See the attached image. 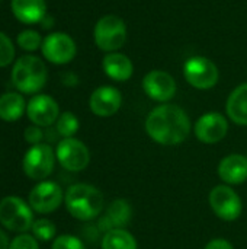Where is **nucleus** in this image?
Segmentation results:
<instances>
[{
	"instance_id": "nucleus-8",
	"label": "nucleus",
	"mask_w": 247,
	"mask_h": 249,
	"mask_svg": "<svg viewBox=\"0 0 247 249\" xmlns=\"http://www.w3.org/2000/svg\"><path fill=\"white\" fill-rule=\"evenodd\" d=\"M55 158L58 159L60 165L71 172L83 171L90 160V153L86 144L74 137L63 139L57 144Z\"/></svg>"
},
{
	"instance_id": "nucleus-29",
	"label": "nucleus",
	"mask_w": 247,
	"mask_h": 249,
	"mask_svg": "<svg viewBox=\"0 0 247 249\" xmlns=\"http://www.w3.org/2000/svg\"><path fill=\"white\" fill-rule=\"evenodd\" d=\"M44 139V133L41 130V127L38 125H31L25 130V140L29 143V144H39L41 140Z\"/></svg>"
},
{
	"instance_id": "nucleus-21",
	"label": "nucleus",
	"mask_w": 247,
	"mask_h": 249,
	"mask_svg": "<svg viewBox=\"0 0 247 249\" xmlns=\"http://www.w3.org/2000/svg\"><path fill=\"white\" fill-rule=\"evenodd\" d=\"M102 249H137V241L128 231L118 228L103 235Z\"/></svg>"
},
{
	"instance_id": "nucleus-3",
	"label": "nucleus",
	"mask_w": 247,
	"mask_h": 249,
	"mask_svg": "<svg viewBox=\"0 0 247 249\" xmlns=\"http://www.w3.org/2000/svg\"><path fill=\"white\" fill-rule=\"evenodd\" d=\"M47 77V67L36 55H22L12 70V82L15 88L26 95L39 92L45 86Z\"/></svg>"
},
{
	"instance_id": "nucleus-10",
	"label": "nucleus",
	"mask_w": 247,
	"mask_h": 249,
	"mask_svg": "<svg viewBox=\"0 0 247 249\" xmlns=\"http://www.w3.org/2000/svg\"><path fill=\"white\" fill-rule=\"evenodd\" d=\"M42 55L54 64H67L76 55V42L73 38L64 32H54L44 38L42 45Z\"/></svg>"
},
{
	"instance_id": "nucleus-23",
	"label": "nucleus",
	"mask_w": 247,
	"mask_h": 249,
	"mask_svg": "<svg viewBox=\"0 0 247 249\" xmlns=\"http://www.w3.org/2000/svg\"><path fill=\"white\" fill-rule=\"evenodd\" d=\"M79 120L77 117L73 114V112H63L60 114L58 120H57V124H55V128H57V133L64 137V139H70L73 137L77 130H79Z\"/></svg>"
},
{
	"instance_id": "nucleus-30",
	"label": "nucleus",
	"mask_w": 247,
	"mask_h": 249,
	"mask_svg": "<svg viewBox=\"0 0 247 249\" xmlns=\"http://www.w3.org/2000/svg\"><path fill=\"white\" fill-rule=\"evenodd\" d=\"M204 249H233V247L226 239H214V241L208 242Z\"/></svg>"
},
{
	"instance_id": "nucleus-4",
	"label": "nucleus",
	"mask_w": 247,
	"mask_h": 249,
	"mask_svg": "<svg viewBox=\"0 0 247 249\" xmlns=\"http://www.w3.org/2000/svg\"><path fill=\"white\" fill-rule=\"evenodd\" d=\"M0 223L10 232L25 233L33 223L31 206L19 197H4L0 201Z\"/></svg>"
},
{
	"instance_id": "nucleus-2",
	"label": "nucleus",
	"mask_w": 247,
	"mask_h": 249,
	"mask_svg": "<svg viewBox=\"0 0 247 249\" xmlns=\"http://www.w3.org/2000/svg\"><path fill=\"white\" fill-rule=\"evenodd\" d=\"M66 207L68 213L82 222L96 219L103 210L102 193L89 184H74L66 193Z\"/></svg>"
},
{
	"instance_id": "nucleus-20",
	"label": "nucleus",
	"mask_w": 247,
	"mask_h": 249,
	"mask_svg": "<svg viewBox=\"0 0 247 249\" xmlns=\"http://www.w3.org/2000/svg\"><path fill=\"white\" fill-rule=\"evenodd\" d=\"M26 109L25 99L16 92H7L0 96V120L13 123L19 120Z\"/></svg>"
},
{
	"instance_id": "nucleus-26",
	"label": "nucleus",
	"mask_w": 247,
	"mask_h": 249,
	"mask_svg": "<svg viewBox=\"0 0 247 249\" xmlns=\"http://www.w3.org/2000/svg\"><path fill=\"white\" fill-rule=\"evenodd\" d=\"M15 58V47L7 35L0 32V67L9 66Z\"/></svg>"
},
{
	"instance_id": "nucleus-24",
	"label": "nucleus",
	"mask_w": 247,
	"mask_h": 249,
	"mask_svg": "<svg viewBox=\"0 0 247 249\" xmlns=\"http://www.w3.org/2000/svg\"><path fill=\"white\" fill-rule=\"evenodd\" d=\"M32 236H35L36 239L39 241H51L55 233H57V229H55V225L48 220V219H38V220H33L32 223Z\"/></svg>"
},
{
	"instance_id": "nucleus-28",
	"label": "nucleus",
	"mask_w": 247,
	"mask_h": 249,
	"mask_svg": "<svg viewBox=\"0 0 247 249\" xmlns=\"http://www.w3.org/2000/svg\"><path fill=\"white\" fill-rule=\"evenodd\" d=\"M9 249H39V247H38L35 236L22 233L10 242Z\"/></svg>"
},
{
	"instance_id": "nucleus-6",
	"label": "nucleus",
	"mask_w": 247,
	"mask_h": 249,
	"mask_svg": "<svg viewBox=\"0 0 247 249\" xmlns=\"http://www.w3.org/2000/svg\"><path fill=\"white\" fill-rule=\"evenodd\" d=\"M55 155L51 146L39 143L31 146L22 160L23 172L28 178L33 181H42L48 178L54 169Z\"/></svg>"
},
{
	"instance_id": "nucleus-1",
	"label": "nucleus",
	"mask_w": 247,
	"mask_h": 249,
	"mask_svg": "<svg viewBox=\"0 0 247 249\" xmlns=\"http://www.w3.org/2000/svg\"><path fill=\"white\" fill-rule=\"evenodd\" d=\"M146 131L159 144L176 146L188 139L191 121L181 107L163 104L148 114L146 120Z\"/></svg>"
},
{
	"instance_id": "nucleus-33",
	"label": "nucleus",
	"mask_w": 247,
	"mask_h": 249,
	"mask_svg": "<svg viewBox=\"0 0 247 249\" xmlns=\"http://www.w3.org/2000/svg\"><path fill=\"white\" fill-rule=\"evenodd\" d=\"M0 1H1V0H0Z\"/></svg>"
},
{
	"instance_id": "nucleus-5",
	"label": "nucleus",
	"mask_w": 247,
	"mask_h": 249,
	"mask_svg": "<svg viewBox=\"0 0 247 249\" xmlns=\"http://www.w3.org/2000/svg\"><path fill=\"white\" fill-rule=\"evenodd\" d=\"M93 38L102 51L115 53L127 41V25L121 18L115 15H106L95 25Z\"/></svg>"
},
{
	"instance_id": "nucleus-22",
	"label": "nucleus",
	"mask_w": 247,
	"mask_h": 249,
	"mask_svg": "<svg viewBox=\"0 0 247 249\" xmlns=\"http://www.w3.org/2000/svg\"><path fill=\"white\" fill-rule=\"evenodd\" d=\"M106 216L111 219V222L114 223V226L118 229H122L124 226H127L131 220V216H132V209H131V204L124 200V198H118V200H114L109 206H108V210H106Z\"/></svg>"
},
{
	"instance_id": "nucleus-7",
	"label": "nucleus",
	"mask_w": 247,
	"mask_h": 249,
	"mask_svg": "<svg viewBox=\"0 0 247 249\" xmlns=\"http://www.w3.org/2000/svg\"><path fill=\"white\" fill-rule=\"evenodd\" d=\"M186 82L197 89H211L217 85L220 73L217 66L205 57H192L183 66Z\"/></svg>"
},
{
	"instance_id": "nucleus-11",
	"label": "nucleus",
	"mask_w": 247,
	"mask_h": 249,
	"mask_svg": "<svg viewBox=\"0 0 247 249\" xmlns=\"http://www.w3.org/2000/svg\"><path fill=\"white\" fill-rule=\"evenodd\" d=\"M63 203V190L52 181H41L32 188L28 197V204L36 213H51Z\"/></svg>"
},
{
	"instance_id": "nucleus-13",
	"label": "nucleus",
	"mask_w": 247,
	"mask_h": 249,
	"mask_svg": "<svg viewBox=\"0 0 247 249\" xmlns=\"http://www.w3.org/2000/svg\"><path fill=\"white\" fill-rule=\"evenodd\" d=\"M28 118L38 127H49L60 117L58 104L48 95H35L26 105Z\"/></svg>"
},
{
	"instance_id": "nucleus-12",
	"label": "nucleus",
	"mask_w": 247,
	"mask_h": 249,
	"mask_svg": "<svg viewBox=\"0 0 247 249\" xmlns=\"http://www.w3.org/2000/svg\"><path fill=\"white\" fill-rule=\"evenodd\" d=\"M143 89L148 98L157 102L170 101L176 93L175 79L163 70H151L143 79Z\"/></svg>"
},
{
	"instance_id": "nucleus-32",
	"label": "nucleus",
	"mask_w": 247,
	"mask_h": 249,
	"mask_svg": "<svg viewBox=\"0 0 247 249\" xmlns=\"http://www.w3.org/2000/svg\"><path fill=\"white\" fill-rule=\"evenodd\" d=\"M52 25H54L52 18H49V16H47V15H45V18L41 20V26H42V28H45V29H48V28H51Z\"/></svg>"
},
{
	"instance_id": "nucleus-19",
	"label": "nucleus",
	"mask_w": 247,
	"mask_h": 249,
	"mask_svg": "<svg viewBox=\"0 0 247 249\" xmlns=\"http://www.w3.org/2000/svg\"><path fill=\"white\" fill-rule=\"evenodd\" d=\"M227 114L239 125H247V83L237 86L227 99Z\"/></svg>"
},
{
	"instance_id": "nucleus-15",
	"label": "nucleus",
	"mask_w": 247,
	"mask_h": 249,
	"mask_svg": "<svg viewBox=\"0 0 247 249\" xmlns=\"http://www.w3.org/2000/svg\"><path fill=\"white\" fill-rule=\"evenodd\" d=\"M121 92L114 86H100L90 95V111L98 117H111L121 108Z\"/></svg>"
},
{
	"instance_id": "nucleus-18",
	"label": "nucleus",
	"mask_w": 247,
	"mask_h": 249,
	"mask_svg": "<svg viewBox=\"0 0 247 249\" xmlns=\"http://www.w3.org/2000/svg\"><path fill=\"white\" fill-rule=\"evenodd\" d=\"M102 67L106 76H109L112 80H116V82L128 80L134 71L132 61L125 54H121V53L106 54L102 61Z\"/></svg>"
},
{
	"instance_id": "nucleus-9",
	"label": "nucleus",
	"mask_w": 247,
	"mask_h": 249,
	"mask_svg": "<svg viewBox=\"0 0 247 249\" xmlns=\"http://www.w3.org/2000/svg\"><path fill=\"white\" fill-rule=\"evenodd\" d=\"M210 206L213 212L226 222L239 219L243 212L240 197L227 185H218L210 193Z\"/></svg>"
},
{
	"instance_id": "nucleus-25",
	"label": "nucleus",
	"mask_w": 247,
	"mask_h": 249,
	"mask_svg": "<svg viewBox=\"0 0 247 249\" xmlns=\"http://www.w3.org/2000/svg\"><path fill=\"white\" fill-rule=\"evenodd\" d=\"M42 41L44 39L41 38V35L36 31H32V29H25L17 35V45L22 50H26V51L38 50L42 45Z\"/></svg>"
},
{
	"instance_id": "nucleus-31",
	"label": "nucleus",
	"mask_w": 247,
	"mask_h": 249,
	"mask_svg": "<svg viewBox=\"0 0 247 249\" xmlns=\"http://www.w3.org/2000/svg\"><path fill=\"white\" fill-rule=\"evenodd\" d=\"M9 239H7V235L0 229V249H9Z\"/></svg>"
},
{
	"instance_id": "nucleus-17",
	"label": "nucleus",
	"mask_w": 247,
	"mask_h": 249,
	"mask_svg": "<svg viewBox=\"0 0 247 249\" xmlns=\"http://www.w3.org/2000/svg\"><path fill=\"white\" fill-rule=\"evenodd\" d=\"M45 0H12V12L15 18L26 25L38 23L45 18Z\"/></svg>"
},
{
	"instance_id": "nucleus-14",
	"label": "nucleus",
	"mask_w": 247,
	"mask_h": 249,
	"mask_svg": "<svg viewBox=\"0 0 247 249\" xmlns=\"http://www.w3.org/2000/svg\"><path fill=\"white\" fill-rule=\"evenodd\" d=\"M229 131L227 120L218 112L204 114L195 124V136L199 142L214 144L221 142Z\"/></svg>"
},
{
	"instance_id": "nucleus-27",
	"label": "nucleus",
	"mask_w": 247,
	"mask_h": 249,
	"mask_svg": "<svg viewBox=\"0 0 247 249\" xmlns=\"http://www.w3.org/2000/svg\"><path fill=\"white\" fill-rule=\"evenodd\" d=\"M51 249H86L84 244L73 235H61L54 239Z\"/></svg>"
},
{
	"instance_id": "nucleus-16",
	"label": "nucleus",
	"mask_w": 247,
	"mask_h": 249,
	"mask_svg": "<svg viewBox=\"0 0 247 249\" xmlns=\"http://www.w3.org/2000/svg\"><path fill=\"white\" fill-rule=\"evenodd\" d=\"M218 175L230 185L243 184L247 179V158L239 153L226 156L218 165Z\"/></svg>"
}]
</instances>
